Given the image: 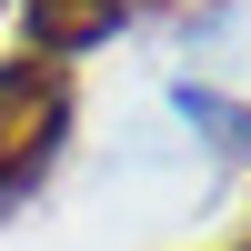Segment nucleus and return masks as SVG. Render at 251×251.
I'll return each instance as SVG.
<instances>
[{"mask_svg": "<svg viewBox=\"0 0 251 251\" xmlns=\"http://www.w3.org/2000/svg\"><path fill=\"white\" fill-rule=\"evenodd\" d=\"M231 251H251V231H241V241H231Z\"/></svg>", "mask_w": 251, "mask_h": 251, "instance_id": "obj_3", "label": "nucleus"}, {"mask_svg": "<svg viewBox=\"0 0 251 251\" xmlns=\"http://www.w3.org/2000/svg\"><path fill=\"white\" fill-rule=\"evenodd\" d=\"M121 10L131 0H20V30H30V50H91V40L121 30Z\"/></svg>", "mask_w": 251, "mask_h": 251, "instance_id": "obj_2", "label": "nucleus"}, {"mask_svg": "<svg viewBox=\"0 0 251 251\" xmlns=\"http://www.w3.org/2000/svg\"><path fill=\"white\" fill-rule=\"evenodd\" d=\"M60 141H71V60L50 50L0 60V211H20L50 181Z\"/></svg>", "mask_w": 251, "mask_h": 251, "instance_id": "obj_1", "label": "nucleus"}]
</instances>
